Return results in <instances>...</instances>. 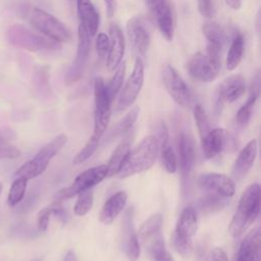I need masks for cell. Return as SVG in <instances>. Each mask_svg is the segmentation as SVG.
I'll return each mask as SVG.
<instances>
[{
	"label": "cell",
	"instance_id": "1",
	"mask_svg": "<svg viewBox=\"0 0 261 261\" xmlns=\"http://www.w3.org/2000/svg\"><path fill=\"white\" fill-rule=\"evenodd\" d=\"M159 153L158 142L154 136L145 137L133 150H129L116 176L125 178L150 169Z\"/></svg>",
	"mask_w": 261,
	"mask_h": 261
},
{
	"label": "cell",
	"instance_id": "2",
	"mask_svg": "<svg viewBox=\"0 0 261 261\" xmlns=\"http://www.w3.org/2000/svg\"><path fill=\"white\" fill-rule=\"evenodd\" d=\"M260 212V186L250 185L243 193L237 210L229 223L228 230L233 238L240 237L255 222Z\"/></svg>",
	"mask_w": 261,
	"mask_h": 261
},
{
	"label": "cell",
	"instance_id": "3",
	"mask_svg": "<svg viewBox=\"0 0 261 261\" xmlns=\"http://www.w3.org/2000/svg\"><path fill=\"white\" fill-rule=\"evenodd\" d=\"M162 224L163 216L160 213H155L142 223L139 236L152 261H174L166 250Z\"/></svg>",
	"mask_w": 261,
	"mask_h": 261
},
{
	"label": "cell",
	"instance_id": "4",
	"mask_svg": "<svg viewBox=\"0 0 261 261\" xmlns=\"http://www.w3.org/2000/svg\"><path fill=\"white\" fill-rule=\"evenodd\" d=\"M66 142V135H58L53 140H51L47 145L41 148L39 152L31 160L24 162L13 173V176L23 177L29 180L42 174L47 169L51 159L64 147Z\"/></svg>",
	"mask_w": 261,
	"mask_h": 261
},
{
	"label": "cell",
	"instance_id": "5",
	"mask_svg": "<svg viewBox=\"0 0 261 261\" xmlns=\"http://www.w3.org/2000/svg\"><path fill=\"white\" fill-rule=\"evenodd\" d=\"M6 37L12 46L29 51H54L60 48L59 43L22 24L11 25L6 33Z\"/></svg>",
	"mask_w": 261,
	"mask_h": 261
},
{
	"label": "cell",
	"instance_id": "6",
	"mask_svg": "<svg viewBox=\"0 0 261 261\" xmlns=\"http://www.w3.org/2000/svg\"><path fill=\"white\" fill-rule=\"evenodd\" d=\"M30 23L43 36L57 42H68L70 33L67 28L55 16L41 8H33L29 13Z\"/></svg>",
	"mask_w": 261,
	"mask_h": 261
},
{
	"label": "cell",
	"instance_id": "7",
	"mask_svg": "<svg viewBox=\"0 0 261 261\" xmlns=\"http://www.w3.org/2000/svg\"><path fill=\"white\" fill-rule=\"evenodd\" d=\"M111 99L107 93L106 85L102 77L94 81V133L102 138L111 117Z\"/></svg>",
	"mask_w": 261,
	"mask_h": 261
},
{
	"label": "cell",
	"instance_id": "8",
	"mask_svg": "<svg viewBox=\"0 0 261 261\" xmlns=\"http://www.w3.org/2000/svg\"><path fill=\"white\" fill-rule=\"evenodd\" d=\"M107 177V166L101 164L92 168H89L80 173L69 187L59 190L55 196V201L61 202L76 196L79 193L92 189L94 186L100 184Z\"/></svg>",
	"mask_w": 261,
	"mask_h": 261
},
{
	"label": "cell",
	"instance_id": "9",
	"mask_svg": "<svg viewBox=\"0 0 261 261\" xmlns=\"http://www.w3.org/2000/svg\"><path fill=\"white\" fill-rule=\"evenodd\" d=\"M162 82L169 96L182 108L190 109L194 104V95L185 80L171 65L162 69Z\"/></svg>",
	"mask_w": 261,
	"mask_h": 261
},
{
	"label": "cell",
	"instance_id": "10",
	"mask_svg": "<svg viewBox=\"0 0 261 261\" xmlns=\"http://www.w3.org/2000/svg\"><path fill=\"white\" fill-rule=\"evenodd\" d=\"M144 84V62L138 57L130 75L125 82L122 89H120L115 104V111L121 112L130 107L136 101Z\"/></svg>",
	"mask_w": 261,
	"mask_h": 261
},
{
	"label": "cell",
	"instance_id": "11",
	"mask_svg": "<svg viewBox=\"0 0 261 261\" xmlns=\"http://www.w3.org/2000/svg\"><path fill=\"white\" fill-rule=\"evenodd\" d=\"M146 3L162 36L167 41H171L175 29V15L171 0H146Z\"/></svg>",
	"mask_w": 261,
	"mask_h": 261
},
{
	"label": "cell",
	"instance_id": "12",
	"mask_svg": "<svg viewBox=\"0 0 261 261\" xmlns=\"http://www.w3.org/2000/svg\"><path fill=\"white\" fill-rule=\"evenodd\" d=\"M220 66V59L214 58L203 52L194 54L187 63V69L190 75L203 83H210L214 81L219 73Z\"/></svg>",
	"mask_w": 261,
	"mask_h": 261
},
{
	"label": "cell",
	"instance_id": "13",
	"mask_svg": "<svg viewBox=\"0 0 261 261\" xmlns=\"http://www.w3.org/2000/svg\"><path fill=\"white\" fill-rule=\"evenodd\" d=\"M126 34L129 45L138 57L145 56L151 43V25L143 16H134L127 21Z\"/></svg>",
	"mask_w": 261,
	"mask_h": 261
},
{
	"label": "cell",
	"instance_id": "14",
	"mask_svg": "<svg viewBox=\"0 0 261 261\" xmlns=\"http://www.w3.org/2000/svg\"><path fill=\"white\" fill-rule=\"evenodd\" d=\"M90 37L91 36L81 25H79L76 54L73 62L68 67L64 75V81L66 85H71L77 82L85 71L91 48Z\"/></svg>",
	"mask_w": 261,
	"mask_h": 261
},
{
	"label": "cell",
	"instance_id": "15",
	"mask_svg": "<svg viewBox=\"0 0 261 261\" xmlns=\"http://www.w3.org/2000/svg\"><path fill=\"white\" fill-rule=\"evenodd\" d=\"M176 158L181 178L187 179L194 167L196 160V146L191 133L182 129L176 135Z\"/></svg>",
	"mask_w": 261,
	"mask_h": 261
},
{
	"label": "cell",
	"instance_id": "16",
	"mask_svg": "<svg viewBox=\"0 0 261 261\" xmlns=\"http://www.w3.org/2000/svg\"><path fill=\"white\" fill-rule=\"evenodd\" d=\"M121 248L129 261H137L141 254L138 233L134 225V209L128 208L121 221Z\"/></svg>",
	"mask_w": 261,
	"mask_h": 261
},
{
	"label": "cell",
	"instance_id": "17",
	"mask_svg": "<svg viewBox=\"0 0 261 261\" xmlns=\"http://www.w3.org/2000/svg\"><path fill=\"white\" fill-rule=\"evenodd\" d=\"M198 184L202 190L220 195L226 199L233 196L236 192L234 180L230 176L222 173H203L199 176Z\"/></svg>",
	"mask_w": 261,
	"mask_h": 261
},
{
	"label": "cell",
	"instance_id": "18",
	"mask_svg": "<svg viewBox=\"0 0 261 261\" xmlns=\"http://www.w3.org/2000/svg\"><path fill=\"white\" fill-rule=\"evenodd\" d=\"M246 92V81L241 74L226 77L218 87L216 93L217 106L239 100Z\"/></svg>",
	"mask_w": 261,
	"mask_h": 261
},
{
	"label": "cell",
	"instance_id": "19",
	"mask_svg": "<svg viewBox=\"0 0 261 261\" xmlns=\"http://www.w3.org/2000/svg\"><path fill=\"white\" fill-rule=\"evenodd\" d=\"M109 50L107 54V69L113 71L121 63L124 54V37L121 29L116 23L109 25Z\"/></svg>",
	"mask_w": 261,
	"mask_h": 261
},
{
	"label": "cell",
	"instance_id": "20",
	"mask_svg": "<svg viewBox=\"0 0 261 261\" xmlns=\"http://www.w3.org/2000/svg\"><path fill=\"white\" fill-rule=\"evenodd\" d=\"M257 148V140L253 139L239 153L231 169V175L234 179L241 180L248 174L256 159Z\"/></svg>",
	"mask_w": 261,
	"mask_h": 261
},
{
	"label": "cell",
	"instance_id": "21",
	"mask_svg": "<svg viewBox=\"0 0 261 261\" xmlns=\"http://www.w3.org/2000/svg\"><path fill=\"white\" fill-rule=\"evenodd\" d=\"M229 142V134L220 127L210 129L201 138L202 151L206 158H213L218 155Z\"/></svg>",
	"mask_w": 261,
	"mask_h": 261
},
{
	"label": "cell",
	"instance_id": "22",
	"mask_svg": "<svg viewBox=\"0 0 261 261\" xmlns=\"http://www.w3.org/2000/svg\"><path fill=\"white\" fill-rule=\"evenodd\" d=\"M260 227H255L242 241L236 261H260Z\"/></svg>",
	"mask_w": 261,
	"mask_h": 261
},
{
	"label": "cell",
	"instance_id": "23",
	"mask_svg": "<svg viewBox=\"0 0 261 261\" xmlns=\"http://www.w3.org/2000/svg\"><path fill=\"white\" fill-rule=\"evenodd\" d=\"M80 25L90 35L95 36L99 27V13L91 0H75Z\"/></svg>",
	"mask_w": 261,
	"mask_h": 261
},
{
	"label": "cell",
	"instance_id": "24",
	"mask_svg": "<svg viewBox=\"0 0 261 261\" xmlns=\"http://www.w3.org/2000/svg\"><path fill=\"white\" fill-rule=\"evenodd\" d=\"M127 201V195L123 191H119L112 195L104 205L102 206L99 213V220L103 224H111L115 218L124 209Z\"/></svg>",
	"mask_w": 261,
	"mask_h": 261
},
{
	"label": "cell",
	"instance_id": "25",
	"mask_svg": "<svg viewBox=\"0 0 261 261\" xmlns=\"http://www.w3.org/2000/svg\"><path fill=\"white\" fill-rule=\"evenodd\" d=\"M198 229V216L193 206L186 207L176 222L173 233L188 240H192Z\"/></svg>",
	"mask_w": 261,
	"mask_h": 261
},
{
	"label": "cell",
	"instance_id": "26",
	"mask_svg": "<svg viewBox=\"0 0 261 261\" xmlns=\"http://www.w3.org/2000/svg\"><path fill=\"white\" fill-rule=\"evenodd\" d=\"M259 81H260L259 73L257 72L255 77L252 81L249 98L247 99L246 103L244 105H242L239 108L238 112L236 113V122L241 126L247 125L248 122L251 119L254 105H255V103L258 99V96H259Z\"/></svg>",
	"mask_w": 261,
	"mask_h": 261
},
{
	"label": "cell",
	"instance_id": "27",
	"mask_svg": "<svg viewBox=\"0 0 261 261\" xmlns=\"http://www.w3.org/2000/svg\"><path fill=\"white\" fill-rule=\"evenodd\" d=\"M130 150V145L127 141L121 142L113 151L112 155L109 158L107 163V176L111 177L117 174L119 168L121 167L122 163L124 162L128 152Z\"/></svg>",
	"mask_w": 261,
	"mask_h": 261
},
{
	"label": "cell",
	"instance_id": "28",
	"mask_svg": "<svg viewBox=\"0 0 261 261\" xmlns=\"http://www.w3.org/2000/svg\"><path fill=\"white\" fill-rule=\"evenodd\" d=\"M244 49H245V41L244 37L242 34H236L233 37L230 47L227 52L226 56V68L228 70H233L238 67L240 64L243 54H244Z\"/></svg>",
	"mask_w": 261,
	"mask_h": 261
},
{
	"label": "cell",
	"instance_id": "29",
	"mask_svg": "<svg viewBox=\"0 0 261 261\" xmlns=\"http://www.w3.org/2000/svg\"><path fill=\"white\" fill-rule=\"evenodd\" d=\"M140 113V108L138 106L132 108L120 120H118L110 129L108 134L107 140H111L113 138H116L118 136H121L125 134L127 130H129L133 125L136 123Z\"/></svg>",
	"mask_w": 261,
	"mask_h": 261
},
{
	"label": "cell",
	"instance_id": "30",
	"mask_svg": "<svg viewBox=\"0 0 261 261\" xmlns=\"http://www.w3.org/2000/svg\"><path fill=\"white\" fill-rule=\"evenodd\" d=\"M202 32L208 43L223 48L226 42V34L218 23L213 21L205 22L202 27Z\"/></svg>",
	"mask_w": 261,
	"mask_h": 261
},
{
	"label": "cell",
	"instance_id": "31",
	"mask_svg": "<svg viewBox=\"0 0 261 261\" xmlns=\"http://www.w3.org/2000/svg\"><path fill=\"white\" fill-rule=\"evenodd\" d=\"M27 186H28V179L23 177H14V180L10 186L8 197H7V203L10 207L16 206L23 199Z\"/></svg>",
	"mask_w": 261,
	"mask_h": 261
},
{
	"label": "cell",
	"instance_id": "32",
	"mask_svg": "<svg viewBox=\"0 0 261 261\" xmlns=\"http://www.w3.org/2000/svg\"><path fill=\"white\" fill-rule=\"evenodd\" d=\"M94 194L92 189L83 191L77 194V200L73 206V212L77 216L86 215L93 207Z\"/></svg>",
	"mask_w": 261,
	"mask_h": 261
},
{
	"label": "cell",
	"instance_id": "33",
	"mask_svg": "<svg viewBox=\"0 0 261 261\" xmlns=\"http://www.w3.org/2000/svg\"><path fill=\"white\" fill-rule=\"evenodd\" d=\"M124 73H125V63L122 62L116 67L113 76L111 77L109 83L106 85V90L111 101L115 99V97L117 96V94L121 89L123 79H124Z\"/></svg>",
	"mask_w": 261,
	"mask_h": 261
},
{
	"label": "cell",
	"instance_id": "34",
	"mask_svg": "<svg viewBox=\"0 0 261 261\" xmlns=\"http://www.w3.org/2000/svg\"><path fill=\"white\" fill-rule=\"evenodd\" d=\"M159 152H160V157H161V161L164 169L168 173H174L177 169V158L170 144L167 143L163 146H160Z\"/></svg>",
	"mask_w": 261,
	"mask_h": 261
},
{
	"label": "cell",
	"instance_id": "35",
	"mask_svg": "<svg viewBox=\"0 0 261 261\" xmlns=\"http://www.w3.org/2000/svg\"><path fill=\"white\" fill-rule=\"evenodd\" d=\"M225 199L226 198L221 197L220 195L208 192V194L205 195L200 200V208L203 212H208V213L217 211L225 205Z\"/></svg>",
	"mask_w": 261,
	"mask_h": 261
},
{
	"label": "cell",
	"instance_id": "36",
	"mask_svg": "<svg viewBox=\"0 0 261 261\" xmlns=\"http://www.w3.org/2000/svg\"><path fill=\"white\" fill-rule=\"evenodd\" d=\"M100 139L101 138H99L95 135H92V137L89 139V141L84 146V148L75 155V157L73 158L72 163L73 164H81V163L87 161L96 152V150L99 146Z\"/></svg>",
	"mask_w": 261,
	"mask_h": 261
},
{
	"label": "cell",
	"instance_id": "37",
	"mask_svg": "<svg viewBox=\"0 0 261 261\" xmlns=\"http://www.w3.org/2000/svg\"><path fill=\"white\" fill-rule=\"evenodd\" d=\"M194 117L196 121V125L198 127V132L201 138H203L210 129V122L208 116L204 110V108L200 104H196L194 106Z\"/></svg>",
	"mask_w": 261,
	"mask_h": 261
},
{
	"label": "cell",
	"instance_id": "38",
	"mask_svg": "<svg viewBox=\"0 0 261 261\" xmlns=\"http://www.w3.org/2000/svg\"><path fill=\"white\" fill-rule=\"evenodd\" d=\"M171 243L173 249L185 259L190 258L193 253V241L180 238L174 233L171 236Z\"/></svg>",
	"mask_w": 261,
	"mask_h": 261
},
{
	"label": "cell",
	"instance_id": "39",
	"mask_svg": "<svg viewBox=\"0 0 261 261\" xmlns=\"http://www.w3.org/2000/svg\"><path fill=\"white\" fill-rule=\"evenodd\" d=\"M95 47L100 60L106 59L109 50V37L104 33L98 34L95 42Z\"/></svg>",
	"mask_w": 261,
	"mask_h": 261
},
{
	"label": "cell",
	"instance_id": "40",
	"mask_svg": "<svg viewBox=\"0 0 261 261\" xmlns=\"http://www.w3.org/2000/svg\"><path fill=\"white\" fill-rule=\"evenodd\" d=\"M21 155L20 150L10 143L0 145V159H15Z\"/></svg>",
	"mask_w": 261,
	"mask_h": 261
},
{
	"label": "cell",
	"instance_id": "41",
	"mask_svg": "<svg viewBox=\"0 0 261 261\" xmlns=\"http://www.w3.org/2000/svg\"><path fill=\"white\" fill-rule=\"evenodd\" d=\"M51 214H52V212H51L50 207H45L39 211L38 218H37V226L40 231L44 232L47 230Z\"/></svg>",
	"mask_w": 261,
	"mask_h": 261
},
{
	"label": "cell",
	"instance_id": "42",
	"mask_svg": "<svg viewBox=\"0 0 261 261\" xmlns=\"http://www.w3.org/2000/svg\"><path fill=\"white\" fill-rule=\"evenodd\" d=\"M198 9L204 17L212 18L215 15V7L212 0H198Z\"/></svg>",
	"mask_w": 261,
	"mask_h": 261
},
{
	"label": "cell",
	"instance_id": "43",
	"mask_svg": "<svg viewBox=\"0 0 261 261\" xmlns=\"http://www.w3.org/2000/svg\"><path fill=\"white\" fill-rule=\"evenodd\" d=\"M209 261H228V258L222 248L215 247L210 252Z\"/></svg>",
	"mask_w": 261,
	"mask_h": 261
},
{
	"label": "cell",
	"instance_id": "44",
	"mask_svg": "<svg viewBox=\"0 0 261 261\" xmlns=\"http://www.w3.org/2000/svg\"><path fill=\"white\" fill-rule=\"evenodd\" d=\"M16 138V133L11 128H1L0 129V145L10 143Z\"/></svg>",
	"mask_w": 261,
	"mask_h": 261
},
{
	"label": "cell",
	"instance_id": "45",
	"mask_svg": "<svg viewBox=\"0 0 261 261\" xmlns=\"http://www.w3.org/2000/svg\"><path fill=\"white\" fill-rule=\"evenodd\" d=\"M105 6H106V12L108 16H112L115 12V8H116V4H115V0H104Z\"/></svg>",
	"mask_w": 261,
	"mask_h": 261
},
{
	"label": "cell",
	"instance_id": "46",
	"mask_svg": "<svg viewBox=\"0 0 261 261\" xmlns=\"http://www.w3.org/2000/svg\"><path fill=\"white\" fill-rule=\"evenodd\" d=\"M225 2L232 9H240L242 5V0H225Z\"/></svg>",
	"mask_w": 261,
	"mask_h": 261
},
{
	"label": "cell",
	"instance_id": "47",
	"mask_svg": "<svg viewBox=\"0 0 261 261\" xmlns=\"http://www.w3.org/2000/svg\"><path fill=\"white\" fill-rule=\"evenodd\" d=\"M63 261H77V258H76L74 252L71 251V250H69V251L65 254V256H64V258H63Z\"/></svg>",
	"mask_w": 261,
	"mask_h": 261
},
{
	"label": "cell",
	"instance_id": "48",
	"mask_svg": "<svg viewBox=\"0 0 261 261\" xmlns=\"http://www.w3.org/2000/svg\"><path fill=\"white\" fill-rule=\"evenodd\" d=\"M2 190H3V186H2V184L0 182V197H1V193H2Z\"/></svg>",
	"mask_w": 261,
	"mask_h": 261
},
{
	"label": "cell",
	"instance_id": "49",
	"mask_svg": "<svg viewBox=\"0 0 261 261\" xmlns=\"http://www.w3.org/2000/svg\"><path fill=\"white\" fill-rule=\"evenodd\" d=\"M70 1H72V0H70Z\"/></svg>",
	"mask_w": 261,
	"mask_h": 261
}]
</instances>
